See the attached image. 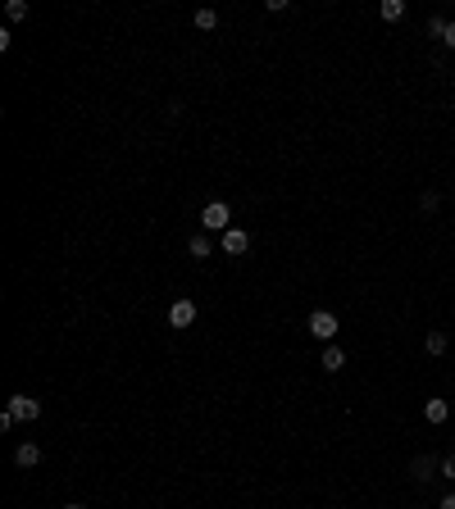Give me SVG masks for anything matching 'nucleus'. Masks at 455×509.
Segmentation results:
<instances>
[{
    "label": "nucleus",
    "instance_id": "obj_11",
    "mask_svg": "<svg viewBox=\"0 0 455 509\" xmlns=\"http://www.w3.org/2000/svg\"><path fill=\"white\" fill-rule=\"evenodd\" d=\"M424 414H428V423H437V428H442V423L451 418V409H446V400H428V405H424Z\"/></svg>",
    "mask_w": 455,
    "mask_h": 509
},
{
    "label": "nucleus",
    "instance_id": "obj_17",
    "mask_svg": "<svg viewBox=\"0 0 455 509\" xmlns=\"http://www.w3.org/2000/svg\"><path fill=\"white\" fill-rule=\"evenodd\" d=\"M442 41H446V50H455V23H446V37Z\"/></svg>",
    "mask_w": 455,
    "mask_h": 509
},
{
    "label": "nucleus",
    "instance_id": "obj_13",
    "mask_svg": "<svg viewBox=\"0 0 455 509\" xmlns=\"http://www.w3.org/2000/svg\"><path fill=\"white\" fill-rule=\"evenodd\" d=\"M424 350H428V355H446V332H428Z\"/></svg>",
    "mask_w": 455,
    "mask_h": 509
},
{
    "label": "nucleus",
    "instance_id": "obj_15",
    "mask_svg": "<svg viewBox=\"0 0 455 509\" xmlns=\"http://www.w3.org/2000/svg\"><path fill=\"white\" fill-rule=\"evenodd\" d=\"M428 37H446V19H428Z\"/></svg>",
    "mask_w": 455,
    "mask_h": 509
},
{
    "label": "nucleus",
    "instance_id": "obj_3",
    "mask_svg": "<svg viewBox=\"0 0 455 509\" xmlns=\"http://www.w3.org/2000/svg\"><path fill=\"white\" fill-rule=\"evenodd\" d=\"M305 327H310V332L319 336V341H332V336H337V314H328V309H314Z\"/></svg>",
    "mask_w": 455,
    "mask_h": 509
},
{
    "label": "nucleus",
    "instance_id": "obj_5",
    "mask_svg": "<svg viewBox=\"0 0 455 509\" xmlns=\"http://www.w3.org/2000/svg\"><path fill=\"white\" fill-rule=\"evenodd\" d=\"M246 250H251L246 228H228V232H223V255H246Z\"/></svg>",
    "mask_w": 455,
    "mask_h": 509
},
{
    "label": "nucleus",
    "instance_id": "obj_10",
    "mask_svg": "<svg viewBox=\"0 0 455 509\" xmlns=\"http://www.w3.org/2000/svg\"><path fill=\"white\" fill-rule=\"evenodd\" d=\"M433 473H437V464H433V460H424V455H419V460L410 464V478H415V482H428Z\"/></svg>",
    "mask_w": 455,
    "mask_h": 509
},
{
    "label": "nucleus",
    "instance_id": "obj_1",
    "mask_svg": "<svg viewBox=\"0 0 455 509\" xmlns=\"http://www.w3.org/2000/svg\"><path fill=\"white\" fill-rule=\"evenodd\" d=\"M201 223H205V232H219V237H223V232L233 228V210H228L223 201H210V205H205V214H201Z\"/></svg>",
    "mask_w": 455,
    "mask_h": 509
},
{
    "label": "nucleus",
    "instance_id": "obj_16",
    "mask_svg": "<svg viewBox=\"0 0 455 509\" xmlns=\"http://www.w3.org/2000/svg\"><path fill=\"white\" fill-rule=\"evenodd\" d=\"M442 478L455 482V455H446V460H442Z\"/></svg>",
    "mask_w": 455,
    "mask_h": 509
},
{
    "label": "nucleus",
    "instance_id": "obj_9",
    "mask_svg": "<svg viewBox=\"0 0 455 509\" xmlns=\"http://www.w3.org/2000/svg\"><path fill=\"white\" fill-rule=\"evenodd\" d=\"M378 14H383L387 23H401V19H406V0H383V5H378Z\"/></svg>",
    "mask_w": 455,
    "mask_h": 509
},
{
    "label": "nucleus",
    "instance_id": "obj_19",
    "mask_svg": "<svg viewBox=\"0 0 455 509\" xmlns=\"http://www.w3.org/2000/svg\"><path fill=\"white\" fill-rule=\"evenodd\" d=\"M64 509H87V505H78V500H73V505H64Z\"/></svg>",
    "mask_w": 455,
    "mask_h": 509
},
{
    "label": "nucleus",
    "instance_id": "obj_2",
    "mask_svg": "<svg viewBox=\"0 0 455 509\" xmlns=\"http://www.w3.org/2000/svg\"><path fill=\"white\" fill-rule=\"evenodd\" d=\"M5 409L14 414V418L19 423H32V418H41V400H32V396H10V405H5Z\"/></svg>",
    "mask_w": 455,
    "mask_h": 509
},
{
    "label": "nucleus",
    "instance_id": "obj_14",
    "mask_svg": "<svg viewBox=\"0 0 455 509\" xmlns=\"http://www.w3.org/2000/svg\"><path fill=\"white\" fill-rule=\"evenodd\" d=\"M196 28H201V32H214V28H219V14H214V10H196Z\"/></svg>",
    "mask_w": 455,
    "mask_h": 509
},
{
    "label": "nucleus",
    "instance_id": "obj_18",
    "mask_svg": "<svg viewBox=\"0 0 455 509\" xmlns=\"http://www.w3.org/2000/svg\"><path fill=\"white\" fill-rule=\"evenodd\" d=\"M442 509H455V491H451V496H446V500H442Z\"/></svg>",
    "mask_w": 455,
    "mask_h": 509
},
{
    "label": "nucleus",
    "instance_id": "obj_4",
    "mask_svg": "<svg viewBox=\"0 0 455 509\" xmlns=\"http://www.w3.org/2000/svg\"><path fill=\"white\" fill-rule=\"evenodd\" d=\"M196 323V305L192 300H173L169 305V327H192Z\"/></svg>",
    "mask_w": 455,
    "mask_h": 509
},
{
    "label": "nucleus",
    "instance_id": "obj_20",
    "mask_svg": "<svg viewBox=\"0 0 455 509\" xmlns=\"http://www.w3.org/2000/svg\"><path fill=\"white\" fill-rule=\"evenodd\" d=\"M451 201H455V196H451Z\"/></svg>",
    "mask_w": 455,
    "mask_h": 509
},
{
    "label": "nucleus",
    "instance_id": "obj_6",
    "mask_svg": "<svg viewBox=\"0 0 455 509\" xmlns=\"http://www.w3.org/2000/svg\"><path fill=\"white\" fill-rule=\"evenodd\" d=\"M14 464H19V469H37V464H41V446L23 441L19 451H14Z\"/></svg>",
    "mask_w": 455,
    "mask_h": 509
},
{
    "label": "nucleus",
    "instance_id": "obj_8",
    "mask_svg": "<svg viewBox=\"0 0 455 509\" xmlns=\"http://www.w3.org/2000/svg\"><path fill=\"white\" fill-rule=\"evenodd\" d=\"M319 364H323V373H341V364H346V355H341L337 346H328V350H323V355H319Z\"/></svg>",
    "mask_w": 455,
    "mask_h": 509
},
{
    "label": "nucleus",
    "instance_id": "obj_12",
    "mask_svg": "<svg viewBox=\"0 0 455 509\" xmlns=\"http://www.w3.org/2000/svg\"><path fill=\"white\" fill-rule=\"evenodd\" d=\"M5 19L23 23V19H28V0H10V5H5Z\"/></svg>",
    "mask_w": 455,
    "mask_h": 509
},
{
    "label": "nucleus",
    "instance_id": "obj_7",
    "mask_svg": "<svg viewBox=\"0 0 455 509\" xmlns=\"http://www.w3.org/2000/svg\"><path fill=\"white\" fill-rule=\"evenodd\" d=\"M187 255H192V260H210V255H214L210 237H205V232H201V237H192V241H187Z\"/></svg>",
    "mask_w": 455,
    "mask_h": 509
}]
</instances>
